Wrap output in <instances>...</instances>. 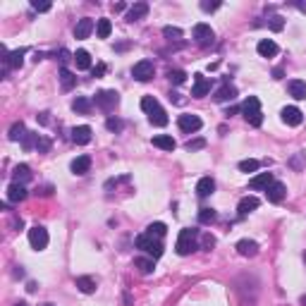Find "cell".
<instances>
[{
  "mask_svg": "<svg viewBox=\"0 0 306 306\" xmlns=\"http://www.w3.org/2000/svg\"><path fill=\"white\" fill-rule=\"evenodd\" d=\"M38 139H41L38 134H34V132H27V134H24V139H22V146H24L27 151H31L34 146H38Z\"/></svg>",
  "mask_w": 306,
  "mask_h": 306,
  "instance_id": "8d00e7d4",
  "label": "cell"
},
{
  "mask_svg": "<svg viewBox=\"0 0 306 306\" xmlns=\"http://www.w3.org/2000/svg\"><path fill=\"white\" fill-rule=\"evenodd\" d=\"M137 249L146 251L153 261L163 256V244H161L156 237H151V234H139V237H137Z\"/></svg>",
  "mask_w": 306,
  "mask_h": 306,
  "instance_id": "3957f363",
  "label": "cell"
},
{
  "mask_svg": "<svg viewBox=\"0 0 306 306\" xmlns=\"http://www.w3.org/2000/svg\"><path fill=\"white\" fill-rule=\"evenodd\" d=\"M24 55H27V51L24 48H19V51H12L10 55L5 57V62H7V67H22V62H24Z\"/></svg>",
  "mask_w": 306,
  "mask_h": 306,
  "instance_id": "d4e9b609",
  "label": "cell"
},
{
  "mask_svg": "<svg viewBox=\"0 0 306 306\" xmlns=\"http://www.w3.org/2000/svg\"><path fill=\"white\" fill-rule=\"evenodd\" d=\"M148 15V5L146 2H134L127 12V22H137V19H144Z\"/></svg>",
  "mask_w": 306,
  "mask_h": 306,
  "instance_id": "603a6c76",
  "label": "cell"
},
{
  "mask_svg": "<svg viewBox=\"0 0 306 306\" xmlns=\"http://www.w3.org/2000/svg\"><path fill=\"white\" fill-rule=\"evenodd\" d=\"M287 91H289V96H292V98L304 101V98H306V82H302V79H292V82L287 84Z\"/></svg>",
  "mask_w": 306,
  "mask_h": 306,
  "instance_id": "44dd1931",
  "label": "cell"
},
{
  "mask_svg": "<svg viewBox=\"0 0 306 306\" xmlns=\"http://www.w3.org/2000/svg\"><path fill=\"white\" fill-rule=\"evenodd\" d=\"M48 115H51V112H41V115H38V122H41V125H48V120H51Z\"/></svg>",
  "mask_w": 306,
  "mask_h": 306,
  "instance_id": "816d5d0a",
  "label": "cell"
},
{
  "mask_svg": "<svg viewBox=\"0 0 306 306\" xmlns=\"http://www.w3.org/2000/svg\"><path fill=\"white\" fill-rule=\"evenodd\" d=\"M218 7H220V2H218V0H216V2H208V0H203V2H201V10H203V12H213V10H218Z\"/></svg>",
  "mask_w": 306,
  "mask_h": 306,
  "instance_id": "bcb514c9",
  "label": "cell"
},
{
  "mask_svg": "<svg viewBox=\"0 0 306 306\" xmlns=\"http://www.w3.org/2000/svg\"><path fill=\"white\" fill-rule=\"evenodd\" d=\"M177 125H180V129L182 132H187V134H192V132H198L201 129V117L198 115H180V120H177Z\"/></svg>",
  "mask_w": 306,
  "mask_h": 306,
  "instance_id": "9c48e42d",
  "label": "cell"
},
{
  "mask_svg": "<svg viewBox=\"0 0 306 306\" xmlns=\"http://www.w3.org/2000/svg\"><path fill=\"white\" fill-rule=\"evenodd\" d=\"M242 115L244 120L249 122L251 127H261L263 125V112H261V101L256 96H249L244 103H242Z\"/></svg>",
  "mask_w": 306,
  "mask_h": 306,
  "instance_id": "7a4b0ae2",
  "label": "cell"
},
{
  "mask_svg": "<svg viewBox=\"0 0 306 306\" xmlns=\"http://www.w3.org/2000/svg\"><path fill=\"white\" fill-rule=\"evenodd\" d=\"M268 27L273 29V31H282L285 29V19L280 15H273V17H268Z\"/></svg>",
  "mask_w": 306,
  "mask_h": 306,
  "instance_id": "b9f144b4",
  "label": "cell"
},
{
  "mask_svg": "<svg viewBox=\"0 0 306 306\" xmlns=\"http://www.w3.org/2000/svg\"><path fill=\"white\" fill-rule=\"evenodd\" d=\"M282 122L285 125H289V127H299L302 122H304V112L299 110L297 106H287V108H282Z\"/></svg>",
  "mask_w": 306,
  "mask_h": 306,
  "instance_id": "ba28073f",
  "label": "cell"
},
{
  "mask_svg": "<svg viewBox=\"0 0 306 306\" xmlns=\"http://www.w3.org/2000/svg\"><path fill=\"white\" fill-rule=\"evenodd\" d=\"M93 19L91 17H84V19H79L77 22V27H74V38H89V34L93 31Z\"/></svg>",
  "mask_w": 306,
  "mask_h": 306,
  "instance_id": "ac0fdd59",
  "label": "cell"
},
{
  "mask_svg": "<svg viewBox=\"0 0 306 306\" xmlns=\"http://www.w3.org/2000/svg\"><path fill=\"white\" fill-rule=\"evenodd\" d=\"M203 146H206V141L203 139H194V141H187V144H184L187 151H198V148H203Z\"/></svg>",
  "mask_w": 306,
  "mask_h": 306,
  "instance_id": "ee69618b",
  "label": "cell"
},
{
  "mask_svg": "<svg viewBox=\"0 0 306 306\" xmlns=\"http://www.w3.org/2000/svg\"><path fill=\"white\" fill-rule=\"evenodd\" d=\"M256 208H258V198L256 196H244L239 201V206H237V213H239V218H244V216H249L251 211H256Z\"/></svg>",
  "mask_w": 306,
  "mask_h": 306,
  "instance_id": "d6986e66",
  "label": "cell"
},
{
  "mask_svg": "<svg viewBox=\"0 0 306 306\" xmlns=\"http://www.w3.org/2000/svg\"><path fill=\"white\" fill-rule=\"evenodd\" d=\"M170 101H175V103H182V98H180V93H170Z\"/></svg>",
  "mask_w": 306,
  "mask_h": 306,
  "instance_id": "f5cc1de1",
  "label": "cell"
},
{
  "mask_svg": "<svg viewBox=\"0 0 306 306\" xmlns=\"http://www.w3.org/2000/svg\"><path fill=\"white\" fill-rule=\"evenodd\" d=\"M106 127H108L110 132H120V129H122V120H117V117H108V120H106Z\"/></svg>",
  "mask_w": 306,
  "mask_h": 306,
  "instance_id": "7bdbcfd3",
  "label": "cell"
},
{
  "mask_svg": "<svg viewBox=\"0 0 306 306\" xmlns=\"http://www.w3.org/2000/svg\"><path fill=\"white\" fill-rule=\"evenodd\" d=\"M17 306H27V304H24V302H19V304H17Z\"/></svg>",
  "mask_w": 306,
  "mask_h": 306,
  "instance_id": "9f6ffc18",
  "label": "cell"
},
{
  "mask_svg": "<svg viewBox=\"0 0 306 306\" xmlns=\"http://www.w3.org/2000/svg\"><path fill=\"white\" fill-rule=\"evenodd\" d=\"M70 170H72L74 175H86V172L91 170V158H89V156H77V158L72 161Z\"/></svg>",
  "mask_w": 306,
  "mask_h": 306,
  "instance_id": "7402d4cb",
  "label": "cell"
},
{
  "mask_svg": "<svg viewBox=\"0 0 306 306\" xmlns=\"http://www.w3.org/2000/svg\"><path fill=\"white\" fill-rule=\"evenodd\" d=\"M158 108H161V106H158V101H156L153 96H144V98H141V110H144V112H148V115H151V112L158 110Z\"/></svg>",
  "mask_w": 306,
  "mask_h": 306,
  "instance_id": "836d02e7",
  "label": "cell"
},
{
  "mask_svg": "<svg viewBox=\"0 0 306 306\" xmlns=\"http://www.w3.org/2000/svg\"><path fill=\"white\" fill-rule=\"evenodd\" d=\"M72 57H74V62H77V70H89V67H91V55H89L86 51H77Z\"/></svg>",
  "mask_w": 306,
  "mask_h": 306,
  "instance_id": "f546056e",
  "label": "cell"
},
{
  "mask_svg": "<svg viewBox=\"0 0 306 306\" xmlns=\"http://www.w3.org/2000/svg\"><path fill=\"white\" fill-rule=\"evenodd\" d=\"M24 198H27V187L19 184V182H12L10 189H7V201L17 203V201H24Z\"/></svg>",
  "mask_w": 306,
  "mask_h": 306,
  "instance_id": "ffe728a7",
  "label": "cell"
},
{
  "mask_svg": "<svg viewBox=\"0 0 306 306\" xmlns=\"http://www.w3.org/2000/svg\"><path fill=\"white\" fill-rule=\"evenodd\" d=\"M213 247H216V239H213V237H211V234H203V249H213Z\"/></svg>",
  "mask_w": 306,
  "mask_h": 306,
  "instance_id": "c3c4849f",
  "label": "cell"
},
{
  "mask_svg": "<svg viewBox=\"0 0 306 306\" xmlns=\"http://www.w3.org/2000/svg\"><path fill=\"white\" fill-rule=\"evenodd\" d=\"M31 7L36 12H48L51 10V2H38V0H31Z\"/></svg>",
  "mask_w": 306,
  "mask_h": 306,
  "instance_id": "f6af8a7d",
  "label": "cell"
},
{
  "mask_svg": "<svg viewBox=\"0 0 306 306\" xmlns=\"http://www.w3.org/2000/svg\"><path fill=\"white\" fill-rule=\"evenodd\" d=\"M213 98H216L218 103H227V101H234V98H237V89H234L232 84L225 79L223 86H220V89H218V91L213 93Z\"/></svg>",
  "mask_w": 306,
  "mask_h": 306,
  "instance_id": "7c38bea8",
  "label": "cell"
},
{
  "mask_svg": "<svg viewBox=\"0 0 306 306\" xmlns=\"http://www.w3.org/2000/svg\"><path fill=\"white\" fill-rule=\"evenodd\" d=\"M153 146H158V148H163V151H175V139L170 137V134H158V137H153Z\"/></svg>",
  "mask_w": 306,
  "mask_h": 306,
  "instance_id": "cb8c5ba5",
  "label": "cell"
},
{
  "mask_svg": "<svg viewBox=\"0 0 306 306\" xmlns=\"http://www.w3.org/2000/svg\"><path fill=\"white\" fill-rule=\"evenodd\" d=\"M148 122L153 125V127H165L167 125V112L163 108H158V110H153L148 115Z\"/></svg>",
  "mask_w": 306,
  "mask_h": 306,
  "instance_id": "f1b7e54d",
  "label": "cell"
},
{
  "mask_svg": "<svg viewBox=\"0 0 306 306\" xmlns=\"http://www.w3.org/2000/svg\"><path fill=\"white\" fill-rule=\"evenodd\" d=\"M60 82H62V89H65V91H70V89L77 86V77H74L67 67H62V70H60Z\"/></svg>",
  "mask_w": 306,
  "mask_h": 306,
  "instance_id": "83f0119b",
  "label": "cell"
},
{
  "mask_svg": "<svg viewBox=\"0 0 306 306\" xmlns=\"http://www.w3.org/2000/svg\"><path fill=\"white\" fill-rule=\"evenodd\" d=\"M106 74V65H98V67H93V77H103Z\"/></svg>",
  "mask_w": 306,
  "mask_h": 306,
  "instance_id": "681fc988",
  "label": "cell"
},
{
  "mask_svg": "<svg viewBox=\"0 0 306 306\" xmlns=\"http://www.w3.org/2000/svg\"><path fill=\"white\" fill-rule=\"evenodd\" d=\"M285 196H287V187H285L282 182H273V184L266 189V198H268L270 203H280Z\"/></svg>",
  "mask_w": 306,
  "mask_h": 306,
  "instance_id": "4fadbf2b",
  "label": "cell"
},
{
  "mask_svg": "<svg viewBox=\"0 0 306 306\" xmlns=\"http://www.w3.org/2000/svg\"><path fill=\"white\" fill-rule=\"evenodd\" d=\"M91 106H93V103H91L89 98H84V96H77V98L72 101V110L82 112V115H89V112H91Z\"/></svg>",
  "mask_w": 306,
  "mask_h": 306,
  "instance_id": "4316f807",
  "label": "cell"
},
{
  "mask_svg": "<svg viewBox=\"0 0 306 306\" xmlns=\"http://www.w3.org/2000/svg\"><path fill=\"white\" fill-rule=\"evenodd\" d=\"M211 86H213V82H211L208 77H203V74H194V89H192V96H194V98H203V96H208V93H211Z\"/></svg>",
  "mask_w": 306,
  "mask_h": 306,
  "instance_id": "30bf717a",
  "label": "cell"
},
{
  "mask_svg": "<svg viewBox=\"0 0 306 306\" xmlns=\"http://www.w3.org/2000/svg\"><path fill=\"white\" fill-rule=\"evenodd\" d=\"M46 306H55V304H46Z\"/></svg>",
  "mask_w": 306,
  "mask_h": 306,
  "instance_id": "6f0895ef",
  "label": "cell"
},
{
  "mask_svg": "<svg viewBox=\"0 0 306 306\" xmlns=\"http://www.w3.org/2000/svg\"><path fill=\"white\" fill-rule=\"evenodd\" d=\"M213 192H216V180H213V177H201V180L196 182V194L201 196V198L211 196Z\"/></svg>",
  "mask_w": 306,
  "mask_h": 306,
  "instance_id": "9a60e30c",
  "label": "cell"
},
{
  "mask_svg": "<svg viewBox=\"0 0 306 306\" xmlns=\"http://www.w3.org/2000/svg\"><path fill=\"white\" fill-rule=\"evenodd\" d=\"M163 36H165L167 41H180V38H182V29H177V27H165V29H163Z\"/></svg>",
  "mask_w": 306,
  "mask_h": 306,
  "instance_id": "f35d334b",
  "label": "cell"
},
{
  "mask_svg": "<svg viewBox=\"0 0 306 306\" xmlns=\"http://www.w3.org/2000/svg\"><path fill=\"white\" fill-rule=\"evenodd\" d=\"M24 134H27V129H24V125H22V122H15V125L10 127V139H12V141L24 139Z\"/></svg>",
  "mask_w": 306,
  "mask_h": 306,
  "instance_id": "d590c367",
  "label": "cell"
},
{
  "mask_svg": "<svg viewBox=\"0 0 306 306\" xmlns=\"http://www.w3.org/2000/svg\"><path fill=\"white\" fill-rule=\"evenodd\" d=\"M196 237H198V230H194V227H184V230L180 232V237H177V244H175L177 253H180V256H189L192 251L198 249Z\"/></svg>",
  "mask_w": 306,
  "mask_h": 306,
  "instance_id": "6da1fadb",
  "label": "cell"
},
{
  "mask_svg": "<svg viewBox=\"0 0 306 306\" xmlns=\"http://www.w3.org/2000/svg\"><path fill=\"white\" fill-rule=\"evenodd\" d=\"M237 253L244 256V258H253L258 253V244L253 239H239L237 242Z\"/></svg>",
  "mask_w": 306,
  "mask_h": 306,
  "instance_id": "5bb4252c",
  "label": "cell"
},
{
  "mask_svg": "<svg viewBox=\"0 0 306 306\" xmlns=\"http://www.w3.org/2000/svg\"><path fill=\"white\" fill-rule=\"evenodd\" d=\"M27 180H31V170H29V165H17L15 167V182L24 184Z\"/></svg>",
  "mask_w": 306,
  "mask_h": 306,
  "instance_id": "1f68e13d",
  "label": "cell"
},
{
  "mask_svg": "<svg viewBox=\"0 0 306 306\" xmlns=\"http://www.w3.org/2000/svg\"><path fill=\"white\" fill-rule=\"evenodd\" d=\"M256 51H258V55L261 57H273L278 55V43L275 41H270V38H263V41H258V46H256Z\"/></svg>",
  "mask_w": 306,
  "mask_h": 306,
  "instance_id": "2e32d148",
  "label": "cell"
},
{
  "mask_svg": "<svg viewBox=\"0 0 306 306\" xmlns=\"http://www.w3.org/2000/svg\"><path fill=\"white\" fill-rule=\"evenodd\" d=\"M153 74H156V67H153L151 60H139V62L132 67V77H134L137 82H148V79H153Z\"/></svg>",
  "mask_w": 306,
  "mask_h": 306,
  "instance_id": "52a82bcc",
  "label": "cell"
},
{
  "mask_svg": "<svg viewBox=\"0 0 306 306\" xmlns=\"http://www.w3.org/2000/svg\"><path fill=\"white\" fill-rule=\"evenodd\" d=\"M93 103H96V106H98L103 112H110V110H115V106L120 103V93H117L115 89L98 91V93H96V98H93Z\"/></svg>",
  "mask_w": 306,
  "mask_h": 306,
  "instance_id": "277c9868",
  "label": "cell"
},
{
  "mask_svg": "<svg viewBox=\"0 0 306 306\" xmlns=\"http://www.w3.org/2000/svg\"><path fill=\"white\" fill-rule=\"evenodd\" d=\"M165 232H167L165 223H151L146 227V234H151V237H165Z\"/></svg>",
  "mask_w": 306,
  "mask_h": 306,
  "instance_id": "d6a6232c",
  "label": "cell"
},
{
  "mask_svg": "<svg viewBox=\"0 0 306 306\" xmlns=\"http://www.w3.org/2000/svg\"><path fill=\"white\" fill-rule=\"evenodd\" d=\"M77 287L84 294H93L96 292V280L89 278V275H82V278H77Z\"/></svg>",
  "mask_w": 306,
  "mask_h": 306,
  "instance_id": "484cf974",
  "label": "cell"
},
{
  "mask_svg": "<svg viewBox=\"0 0 306 306\" xmlns=\"http://www.w3.org/2000/svg\"><path fill=\"white\" fill-rule=\"evenodd\" d=\"M273 182H275V180H273V172H258L256 177H251L249 180V187L253 189V192H261V189L266 192Z\"/></svg>",
  "mask_w": 306,
  "mask_h": 306,
  "instance_id": "8fae6325",
  "label": "cell"
},
{
  "mask_svg": "<svg viewBox=\"0 0 306 306\" xmlns=\"http://www.w3.org/2000/svg\"><path fill=\"white\" fill-rule=\"evenodd\" d=\"M134 266L139 268L144 275H151V273H153V268H156L153 258H137V261H134Z\"/></svg>",
  "mask_w": 306,
  "mask_h": 306,
  "instance_id": "4dcf8cb0",
  "label": "cell"
},
{
  "mask_svg": "<svg viewBox=\"0 0 306 306\" xmlns=\"http://www.w3.org/2000/svg\"><path fill=\"white\" fill-rule=\"evenodd\" d=\"M299 304H302V306H306V294L302 297V299H299Z\"/></svg>",
  "mask_w": 306,
  "mask_h": 306,
  "instance_id": "11a10c76",
  "label": "cell"
},
{
  "mask_svg": "<svg viewBox=\"0 0 306 306\" xmlns=\"http://www.w3.org/2000/svg\"><path fill=\"white\" fill-rule=\"evenodd\" d=\"M167 79H170L172 84H184L187 74H184L182 70H170V72H167Z\"/></svg>",
  "mask_w": 306,
  "mask_h": 306,
  "instance_id": "60d3db41",
  "label": "cell"
},
{
  "mask_svg": "<svg viewBox=\"0 0 306 306\" xmlns=\"http://www.w3.org/2000/svg\"><path fill=\"white\" fill-rule=\"evenodd\" d=\"M297 7H299L302 12H306V2H297Z\"/></svg>",
  "mask_w": 306,
  "mask_h": 306,
  "instance_id": "db71d44e",
  "label": "cell"
},
{
  "mask_svg": "<svg viewBox=\"0 0 306 306\" xmlns=\"http://www.w3.org/2000/svg\"><path fill=\"white\" fill-rule=\"evenodd\" d=\"M258 165H261L258 161L247 158V161H242V163H239V170H242V172H256V170H258Z\"/></svg>",
  "mask_w": 306,
  "mask_h": 306,
  "instance_id": "ab89813d",
  "label": "cell"
},
{
  "mask_svg": "<svg viewBox=\"0 0 306 306\" xmlns=\"http://www.w3.org/2000/svg\"><path fill=\"white\" fill-rule=\"evenodd\" d=\"M72 141L79 144V146H86V144L91 141V127H89V125L74 127V129H72Z\"/></svg>",
  "mask_w": 306,
  "mask_h": 306,
  "instance_id": "e0dca14e",
  "label": "cell"
},
{
  "mask_svg": "<svg viewBox=\"0 0 306 306\" xmlns=\"http://www.w3.org/2000/svg\"><path fill=\"white\" fill-rule=\"evenodd\" d=\"M304 258H306V253H304Z\"/></svg>",
  "mask_w": 306,
  "mask_h": 306,
  "instance_id": "680465c9",
  "label": "cell"
},
{
  "mask_svg": "<svg viewBox=\"0 0 306 306\" xmlns=\"http://www.w3.org/2000/svg\"><path fill=\"white\" fill-rule=\"evenodd\" d=\"M198 220L203 225L213 223V220H216V211H213V208H201V211H198Z\"/></svg>",
  "mask_w": 306,
  "mask_h": 306,
  "instance_id": "74e56055",
  "label": "cell"
},
{
  "mask_svg": "<svg viewBox=\"0 0 306 306\" xmlns=\"http://www.w3.org/2000/svg\"><path fill=\"white\" fill-rule=\"evenodd\" d=\"M48 230L46 227H41V225H36V227H31L29 230V244H31V249L36 251H43L48 247Z\"/></svg>",
  "mask_w": 306,
  "mask_h": 306,
  "instance_id": "5b68a950",
  "label": "cell"
},
{
  "mask_svg": "<svg viewBox=\"0 0 306 306\" xmlns=\"http://www.w3.org/2000/svg\"><path fill=\"white\" fill-rule=\"evenodd\" d=\"M36 148H38V153H48V151H51V141L41 137V139H38V146H36Z\"/></svg>",
  "mask_w": 306,
  "mask_h": 306,
  "instance_id": "7dc6e473",
  "label": "cell"
},
{
  "mask_svg": "<svg viewBox=\"0 0 306 306\" xmlns=\"http://www.w3.org/2000/svg\"><path fill=\"white\" fill-rule=\"evenodd\" d=\"M112 10H115V12H125V10H127V5H125V2H115V5H112Z\"/></svg>",
  "mask_w": 306,
  "mask_h": 306,
  "instance_id": "f907efd6",
  "label": "cell"
},
{
  "mask_svg": "<svg viewBox=\"0 0 306 306\" xmlns=\"http://www.w3.org/2000/svg\"><path fill=\"white\" fill-rule=\"evenodd\" d=\"M213 38H216V31L211 29V24H196L194 27V41L196 46H201V48H208L211 43H213Z\"/></svg>",
  "mask_w": 306,
  "mask_h": 306,
  "instance_id": "8992f818",
  "label": "cell"
},
{
  "mask_svg": "<svg viewBox=\"0 0 306 306\" xmlns=\"http://www.w3.org/2000/svg\"><path fill=\"white\" fill-rule=\"evenodd\" d=\"M96 31H98V38H108L112 31V24L110 19H98V24H96Z\"/></svg>",
  "mask_w": 306,
  "mask_h": 306,
  "instance_id": "e575fe53",
  "label": "cell"
}]
</instances>
